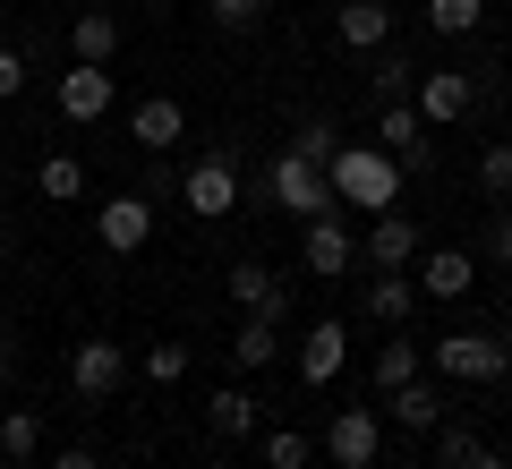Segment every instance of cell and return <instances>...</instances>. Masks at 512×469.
<instances>
[{"instance_id":"e0dca14e","label":"cell","mask_w":512,"mask_h":469,"mask_svg":"<svg viewBox=\"0 0 512 469\" xmlns=\"http://www.w3.org/2000/svg\"><path fill=\"white\" fill-rule=\"evenodd\" d=\"M342 367H350V325H333V316H325V325L299 333V376H308V384H333Z\"/></svg>"},{"instance_id":"2e32d148","label":"cell","mask_w":512,"mask_h":469,"mask_svg":"<svg viewBox=\"0 0 512 469\" xmlns=\"http://www.w3.org/2000/svg\"><path fill=\"white\" fill-rule=\"evenodd\" d=\"M333 35H342V52H384L393 43V0H342Z\"/></svg>"},{"instance_id":"836d02e7","label":"cell","mask_w":512,"mask_h":469,"mask_svg":"<svg viewBox=\"0 0 512 469\" xmlns=\"http://www.w3.org/2000/svg\"><path fill=\"white\" fill-rule=\"evenodd\" d=\"M18 94H26V52L0 43V103H18Z\"/></svg>"},{"instance_id":"5bb4252c","label":"cell","mask_w":512,"mask_h":469,"mask_svg":"<svg viewBox=\"0 0 512 469\" xmlns=\"http://www.w3.org/2000/svg\"><path fill=\"white\" fill-rule=\"evenodd\" d=\"M299 256H308V273H325V282H333V273L359 265V239L342 231V214H316L308 231H299Z\"/></svg>"},{"instance_id":"30bf717a","label":"cell","mask_w":512,"mask_h":469,"mask_svg":"<svg viewBox=\"0 0 512 469\" xmlns=\"http://www.w3.org/2000/svg\"><path fill=\"white\" fill-rule=\"evenodd\" d=\"M419 248H427V239H419V222H410L402 214V205H384V214H376V231H367V265H376V273H410V265H419Z\"/></svg>"},{"instance_id":"5b68a950","label":"cell","mask_w":512,"mask_h":469,"mask_svg":"<svg viewBox=\"0 0 512 469\" xmlns=\"http://www.w3.org/2000/svg\"><path fill=\"white\" fill-rule=\"evenodd\" d=\"M384 452V410H333L325 418V469H376Z\"/></svg>"},{"instance_id":"7a4b0ae2","label":"cell","mask_w":512,"mask_h":469,"mask_svg":"<svg viewBox=\"0 0 512 469\" xmlns=\"http://www.w3.org/2000/svg\"><path fill=\"white\" fill-rule=\"evenodd\" d=\"M256 197H265V205H282V214H299V222L333 214V188H325V163H308V154H291V145H282L274 163L256 171Z\"/></svg>"},{"instance_id":"ee69618b","label":"cell","mask_w":512,"mask_h":469,"mask_svg":"<svg viewBox=\"0 0 512 469\" xmlns=\"http://www.w3.org/2000/svg\"><path fill=\"white\" fill-rule=\"evenodd\" d=\"M308 469H316V461H308Z\"/></svg>"},{"instance_id":"d6a6232c","label":"cell","mask_w":512,"mask_h":469,"mask_svg":"<svg viewBox=\"0 0 512 469\" xmlns=\"http://www.w3.org/2000/svg\"><path fill=\"white\" fill-rule=\"evenodd\" d=\"M291 154H308V163H333L342 145H333V128H325V120H308V128H299V137H291Z\"/></svg>"},{"instance_id":"ffe728a7","label":"cell","mask_w":512,"mask_h":469,"mask_svg":"<svg viewBox=\"0 0 512 469\" xmlns=\"http://www.w3.org/2000/svg\"><path fill=\"white\" fill-rule=\"evenodd\" d=\"M69 52L86 60V69H111V60H120V18H111V9H86V18L69 26Z\"/></svg>"},{"instance_id":"83f0119b","label":"cell","mask_w":512,"mask_h":469,"mask_svg":"<svg viewBox=\"0 0 512 469\" xmlns=\"http://www.w3.org/2000/svg\"><path fill=\"white\" fill-rule=\"evenodd\" d=\"M265 9H274V0H205V18H214L222 35H248V26H265Z\"/></svg>"},{"instance_id":"4fadbf2b","label":"cell","mask_w":512,"mask_h":469,"mask_svg":"<svg viewBox=\"0 0 512 469\" xmlns=\"http://www.w3.org/2000/svg\"><path fill=\"white\" fill-rule=\"evenodd\" d=\"M52 103H60V120H103L111 111V69H86V60H77V69H60V86H52Z\"/></svg>"},{"instance_id":"8992f818","label":"cell","mask_w":512,"mask_h":469,"mask_svg":"<svg viewBox=\"0 0 512 469\" xmlns=\"http://www.w3.org/2000/svg\"><path fill=\"white\" fill-rule=\"evenodd\" d=\"M94 239H103L111 256H137L154 239V197L146 188H120L111 205H94Z\"/></svg>"},{"instance_id":"7bdbcfd3","label":"cell","mask_w":512,"mask_h":469,"mask_svg":"<svg viewBox=\"0 0 512 469\" xmlns=\"http://www.w3.org/2000/svg\"><path fill=\"white\" fill-rule=\"evenodd\" d=\"M376 469H384V461H376Z\"/></svg>"},{"instance_id":"277c9868","label":"cell","mask_w":512,"mask_h":469,"mask_svg":"<svg viewBox=\"0 0 512 469\" xmlns=\"http://www.w3.org/2000/svg\"><path fill=\"white\" fill-rule=\"evenodd\" d=\"M180 197H188V214H197V222H222V214H239V154H231V145L197 154V163L180 171Z\"/></svg>"},{"instance_id":"f1b7e54d","label":"cell","mask_w":512,"mask_h":469,"mask_svg":"<svg viewBox=\"0 0 512 469\" xmlns=\"http://www.w3.org/2000/svg\"><path fill=\"white\" fill-rule=\"evenodd\" d=\"M308 461H316V444H308L299 427H274V435H265V469H308Z\"/></svg>"},{"instance_id":"60d3db41","label":"cell","mask_w":512,"mask_h":469,"mask_svg":"<svg viewBox=\"0 0 512 469\" xmlns=\"http://www.w3.org/2000/svg\"><path fill=\"white\" fill-rule=\"evenodd\" d=\"M0 273H9V248H0Z\"/></svg>"},{"instance_id":"d4e9b609","label":"cell","mask_w":512,"mask_h":469,"mask_svg":"<svg viewBox=\"0 0 512 469\" xmlns=\"http://www.w3.org/2000/svg\"><path fill=\"white\" fill-rule=\"evenodd\" d=\"M419 376H427L419 342H402V333H393V342L376 350V384H384V393H402V384H419Z\"/></svg>"},{"instance_id":"3957f363","label":"cell","mask_w":512,"mask_h":469,"mask_svg":"<svg viewBox=\"0 0 512 469\" xmlns=\"http://www.w3.org/2000/svg\"><path fill=\"white\" fill-rule=\"evenodd\" d=\"M427 367H436L444 384H504L512 376V342H504V333H487V325H470V333H444Z\"/></svg>"},{"instance_id":"1f68e13d","label":"cell","mask_w":512,"mask_h":469,"mask_svg":"<svg viewBox=\"0 0 512 469\" xmlns=\"http://www.w3.org/2000/svg\"><path fill=\"white\" fill-rule=\"evenodd\" d=\"M436 461H444V469H470V461H478V435H470V427H436Z\"/></svg>"},{"instance_id":"52a82bcc","label":"cell","mask_w":512,"mask_h":469,"mask_svg":"<svg viewBox=\"0 0 512 469\" xmlns=\"http://www.w3.org/2000/svg\"><path fill=\"white\" fill-rule=\"evenodd\" d=\"M120 376H128L120 342H77V350H69V393L86 401V410H103V401L120 393Z\"/></svg>"},{"instance_id":"e575fe53","label":"cell","mask_w":512,"mask_h":469,"mask_svg":"<svg viewBox=\"0 0 512 469\" xmlns=\"http://www.w3.org/2000/svg\"><path fill=\"white\" fill-rule=\"evenodd\" d=\"M52 469H103V461H94L86 444H60V452H52Z\"/></svg>"},{"instance_id":"9a60e30c","label":"cell","mask_w":512,"mask_h":469,"mask_svg":"<svg viewBox=\"0 0 512 469\" xmlns=\"http://www.w3.org/2000/svg\"><path fill=\"white\" fill-rule=\"evenodd\" d=\"M419 299H470V282H478V265H470V248H419Z\"/></svg>"},{"instance_id":"f35d334b","label":"cell","mask_w":512,"mask_h":469,"mask_svg":"<svg viewBox=\"0 0 512 469\" xmlns=\"http://www.w3.org/2000/svg\"><path fill=\"white\" fill-rule=\"evenodd\" d=\"M495 393H504V418H512V376H504V384H495Z\"/></svg>"},{"instance_id":"ba28073f","label":"cell","mask_w":512,"mask_h":469,"mask_svg":"<svg viewBox=\"0 0 512 469\" xmlns=\"http://www.w3.org/2000/svg\"><path fill=\"white\" fill-rule=\"evenodd\" d=\"M410 103H419V120H427V128H453L461 111L478 103V86H470V69H419Z\"/></svg>"},{"instance_id":"b9f144b4","label":"cell","mask_w":512,"mask_h":469,"mask_svg":"<svg viewBox=\"0 0 512 469\" xmlns=\"http://www.w3.org/2000/svg\"><path fill=\"white\" fill-rule=\"evenodd\" d=\"M504 342H512V316H504Z\"/></svg>"},{"instance_id":"4dcf8cb0","label":"cell","mask_w":512,"mask_h":469,"mask_svg":"<svg viewBox=\"0 0 512 469\" xmlns=\"http://www.w3.org/2000/svg\"><path fill=\"white\" fill-rule=\"evenodd\" d=\"M146 376L154 384H188V342H154L146 350Z\"/></svg>"},{"instance_id":"484cf974","label":"cell","mask_w":512,"mask_h":469,"mask_svg":"<svg viewBox=\"0 0 512 469\" xmlns=\"http://www.w3.org/2000/svg\"><path fill=\"white\" fill-rule=\"evenodd\" d=\"M367 86H376V111H384V103H410V86H419V60H402V52L376 60V77H367Z\"/></svg>"},{"instance_id":"f546056e","label":"cell","mask_w":512,"mask_h":469,"mask_svg":"<svg viewBox=\"0 0 512 469\" xmlns=\"http://www.w3.org/2000/svg\"><path fill=\"white\" fill-rule=\"evenodd\" d=\"M478 188H487V197H512V137H495L487 154H478Z\"/></svg>"},{"instance_id":"ac0fdd59","label":"cell","mask_w":512,"mask_h":469,"mask_svg":"<svg viewBox=\"0 0 512 469\" xmlns=\"http://www.w3.org/2000/svg\"><path fill=\"white\" fill-rule=\"evenodd\" d=\"M367 316H376L384 333H402L410 316H419V273H376V282H367Z\"/></svg>"},{"instance_id":"603a6c76","label":"cell","mask_w":512,"mask_h":469,"mask_svg":"<svg viewBox=\"0 0 512 469\" xmlns=\"http://www.w3.org/2000/svg\"><path fill=\"white\" fill-rule=\"evenodd\" d=\"M35 452H43V418L35 410H9V401H0V461H35Z\"/></svg>"},{"instance_id":"d6986e66","label":"cell","mask_w":512,"mask_h":469,"mask_svg":"<svg viewBox=\"0 0 512 469\" xmlns=\"http://www.w3.org/2000/svg\"><path fill=\"white\" fill-rule=\"evenodd\" d=\"M274 359H282V325H274V316H239V333H231V367H239V376H265Z\"/></svg>"},{"instance_id":"7402d4cb","label":"cell","mask_w":512,"mask_h":469,"mask_svg":"<svg viewBox=\"0 0 512 469\" xmlns=\"http://www.w3.org/2000/svg\"><path fill=\"white\" fill-rule=\"evenodd\" d=\"M205 427H214L222 444H248V435H256V393H239V384H222V393L205 401Z\"/></svg>"},{"instance_id":"ab89813d","label":"cell","mask_w":512,"mask_h":469,"mask_svg":"<svg viewBox=\"0 0 512 469\" xmlns=\"http://www.w3.org/2000/svg\"><path fill=\"white\" fill-rule=\"evenodd\" d=\"M205 469H239V461H205Z\"/></svg>"},{"instance_id":"cb8c5ba5","label":"cell","mask_w":512,"mask_h":469,"mask_svg":"<svg viewBox=\"0 0 512 469\" xmlns=\"http://www.w3.org/2000/svg\"><path fill=\"white\" fill-rule=\"evenodd\" d=\"M35 188H43V205H77L86 197V163H77V154H43Z\"/></svg>"},{"instance_id":"44dd1931","label":"cell","mask_w":512,"mask_h":469,"mask_svg":"<svg viewBox=\"0 0 512 469\" xmlns=\"http://www.w3.org/2000/svg\"><path fill=\"white\" fill-rule=\"evenodd\" d=\"M393 427H410V435H436L444 427V376L436 384H402V393H393Z\"/></svg>"},{"instance_id":"8d00e7d4","label":"cell","mask_w":512,"mask_h":469,"mask_svg":"<svg viewBox=\"0 0 512 469\" xmlns=\"http://www.w3.org/2000/svg\"><path fill=\"white\" fill-rule=\"evenodd\" d=\"M470 469H512V461H504V452H487V444H478V461H470Z\"/></svg>"},{"instance_id":"9c48e42d","label":"cell","mask_w":512,"mask_h":469,"mask_svg":"<svg viewBox=\"0 0 512 469\" xmlns=\"http://www.w3.org/2000/svg\"><path fill=\"white\" fill-rule=\"evenodd\" d=\"M427 137H436V128L419 120V103H384V111H376V145H384L402 171H427V163H436V154H427Z\"/></svg>"},{"instance_id":"4316f807","label":"cell","mask_w":512,"mask_h":469,"mask_svg":"<svg viewBox=\"0 0 512 469\" xmlns=\"http://www.w3.org/2000/svg\"><path fill=\"white\" fill-rule=\"evenodd\" d=\"M478 18H487V0H427V26L436 35H478Z\"/></svg>"},{"instance_id":"6da1fadb","label":"cell","mask_w":512,"mask_h":469,"mask_svg":"<svg viewBox=\"0 0 512 469\" xmlns=\"http://www.w3.org/2000/svg\"><path fill=\"white\" fill-rule=\"evenodd\" d=\"M402 180L410 171L384 154L376 137H359V145H342L325 163V188H333V205H367V214H384V205H402Z\"/></svg>"},{"instance_id":"d590c367","label":"cell","mask_w":512,"mask_h":469,"mask_svg":"<svg viewBox=\"0 0 512 469\" xmlns=\"http://www.w3.org/2000/svg\"><path fill=\"white\" fill-rule=\"evenodd\" d=\"M9 367H18V342L0 333V401H9Z\"/></svg>"},{"instance_id":"7c38bea8","label":"cell","mask_w":512,"mask_h":469,"mask_svg":"<svg viewBox=\"0 0 512 469\" xmlns=\"http://www.w3.org/2000/svg\"><path fill=\"white\" fill-rule=\"evenodd\" d=\"M188 137V103L180 94H146V103L128 111V145H146V154H171Z\"/></svg>"},{"instance_id":"74e56055","label":"cell","mask_w":512,"mask_h":469,"mask_svg":"<svg viewBox=\"0 0 512 469\" xmlns=\"http://www.w3.org/2000/svg\"><path fill=\"white\" fill-rule=\"evenodd\" d=\"M495 256H504V265H512V214H504V231H495Z\"/></svg>"},{"instance_id":"8fae6325","label":"cell","mask_w":512,"mask_h":469,"mask_svg":"<svg viewBox=\"0 0 512 469\" xmlns=\"http://www.w3.org/2000/svg\"><path fill=\"white\" fill-rule=\"evenodd\" d=\"M231 307H239V316H274V325H282V316H291V282H282L274 265H256V256H239V265H231Z\"/></svg>"}]
</instances>
